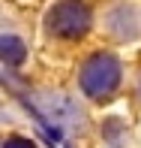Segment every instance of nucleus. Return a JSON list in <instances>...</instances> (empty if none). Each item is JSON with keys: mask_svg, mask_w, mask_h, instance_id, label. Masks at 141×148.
Masks as SVG:
<instances>
[{"mask_svg": "<svg viewBox=\"0 0 141 148\" xmlns=\"http://www.w3.org/2000/svg\"><path fill=\"white\" fill-rule=\"evenodd\" d=\"M33 106L42 112V118L48 121L51 127H57V130H63V133H75V130L84 127L81 106L63 91H39L36 97H33Z\"/></svg>", "mask_w": 141, "mask_h": 148, "instance_id": "7ed1b4c3", "label": "nucleus"}, {"mask_svg": "<svg viewBox=\"0 0 141 148\" xmlns=\"http://www.w3.org/2000/svg\"><path fill=\"white\" fill-rule=\"evenodd\" d=\"M0 60L6 66H21L27 60V45L18 36H0Z\"/></svg>", "mask_w": 141, "mask_h": 148, "instance_id": "20e7f679", "label": "nucleus"}, {"mask_svg": "<svg viewBox=\"0 0 141 148\" xmlns=\"http://www.w3.org/2000/svg\"><path fill=\"white\" fill-rule=\"evenodd\" d=\"M138 91H141V85H138Z\"/></svg>", "mask_w": 141, "mask_h": 148, "instance_id": "0eeeda50", "label": "nucleus"}, {"mask_svg": "<svg viewBox=\"0 0 141 148\" xmlns=\"http://www.w3.org/2000/svg\"><path fill=\"white\" fill-rule=\"evenodd\" d=\"M102 136L108 139L111 148H126V145H129V133H126V127H123L120 118H108V121H105Z\"/></svg>", "mask_w": 141, "mask_h": 148, "instance_id": "39448f33", "label": "nucleus"}, {"mask_svg": "<svg viewBox=\"0 0 141 148\" xmlns=\"http://www.w3.org/2000/svg\"><path fill=\"white\" fill-rule=\"evenodd\" d=\"M3 148H36V142H33V139H24V136H9L3 142Z\"/></svg>", "mask_w": 141, "mask_h": 148, "instance_id": "423d86ee", "label": "nucleus"}, {"mask_svg": "<svg viewBox=\"0 0 141 148\" xmlns=\"http://www.w3.org/2000/svg\"><path fill=\"white\" fill-rule=\"evenodd\" d=\"M120 60L108 55V51H99V55L87 58L81 66V91L90 100H108L120 85Z\"/></svg>", "mask_w": 141, "mask_h": 148, "instance_id": "f257e3e1", "label": "nucleus"}, {"mask_svg": "<svg viewBox=\"0 0 141 148\" xmlns=\"http://www.w3.org/2000/svg\"><path fill=\"white\" fill-rule=\"evenodd\" d=\"M93 24V12L84 0H60L45 15V27L60 39H81Z\"/></svg>", "mask_w": 141, "mask_h": 148, "instance_id": "f03ea898", "label": "nucleus"}]
</instances>
